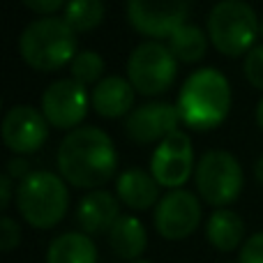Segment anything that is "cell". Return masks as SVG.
<instances>
[{"mask_svg": "<svg viewBox=\"0 0 263 263\" xmlns=\"http://www.w3.org/2000/svg\"><path fill=\"white\" fill-rule=\"evenodd\" d=\"M58 173L77 190H102L118 171V150L104 129L83 125L65 134L55 153Z\"/></svg>", "mask_w": 263, "mask_h": 263, "instance_id": "obj_1", "label": "cell"}, {"mask_svg": "<svg viewBox=\"0 0 263 263\" xmlns=\"http://www.w3.org/2000/svg\"><path fill=\"white\" fill-rule=\"evenodd\" d=\"M233 104L231 83L219 69H194L178 92V114L185 127L194 132H210L229 118Z\"/></svg>", "mask_w": 263, "mask_h": 263, "instance_id": "obj_2", "label": "cell"}, {"mask_svg": "<svg viewBox=\"0 0 263 263\" xmlns=\"http://www.w3.org/2000/svg\"><path fill=\"white\" fill-rule=\"evenodd\" d=\"M16 210L30 229L49 231L55 229L69 210V185L60 173L32 171L21 182H16Z\"/></svg>", "mask_w": 263, "mask_h": 263, "instance_id": "obj_3", "label": "cell"}, {"mask_svg": "<svg viewBox=\"0 0 263 263\" xmlns=\"http://www.w3.org/2000/svg\"><path fill=\"white\" fill-rule=\"evenodd\" d=\"M18 53L28 67L37 72H55L69 65L79 53L77 32L63 16H40L23 28Z\"/></svg>", "mask_w": 263, "mask_h": 263, "instance_id": "obj_4", "label": "cell"}, {"mask_svg": "<svg viewBox=\"0 0 263 263\" xmlns=\"http://www.w3.org/2000/svg\"><path fill=\"white\" fill-rule=\"evenodd\" d=\"M259 16L242 0H219L208 14L205 32L210 44L227 58L247 55L256 46Z\"/></svg>", "mask_w": 263, "mask_h": 263, "instance_id": "obj_5", "label": "cell"}, {"mask_svg": "<svg viewBox=\"0 0 263 263\" xmlns=\"http://www.w3.org/2000/svg\"><path fill=\"white\" fill-rule=\"evenodd\" d=\"M194 187L205 205L210 208H229L236 203L245 187V171L238 157L229 150L213 148L205 150L196 159Z\"/></svg>", "mask_w": 263, "mask_h": 263, "instance_id": "obj_6", "label": "cell"}, {"mask_svg": "<svg viewBox=\"0 0 263 263\" xmlns=\"http://www.w3.org/2000/svg\"><path fill=\"white\" fill-rule=\"evenodd\" d=\"M178 60L159 40H145L127 58V79L139 95L159 97L173 86Z\"/></svg>", "mask_w": 263, "mask_h": 263, "instance_id": "obj_7", "label": "cell"}, {"mask_svg": "<svg viewBox=\"0 0 263 263\" xmlns=\"http://www.w3.org/2000/svg\"><path fill=\"white\" fill-rule=\"evenodd\" d=\"M203 222V201L187 187L166 190L159 203L153 208V227L159 238L168 242H180L192 238Z\"/></svg>", "mask_w": 263, "mask_h": 263, "instance_id": "obj_8", "label": "cell"}, {"mask_svg": "<svg viewBox=\"0 0 263 263\" xmlns=\"http://www.w3.org/2000/svg\"><path fill=\"white\" fill-rule=\"evenodd\" d=\"M150 173L164 190H180L187 185L190 178H194L196 157L194 145L187 132L178 129L159 141L150 157Z\"/></svg>", "mask_w": 263, "mask_h": 263, "instance_id": "obj_9", "label": "cell"}, {"mask_svg": "<svg viewBox=\"0 0 263 263\" xmlns=\"http://www.w3.org/2000/svg\"><path fill=\"white\" fill-rule=\"evenodd\" d=\"M90 92L86 86L69 79H58L49 83V88L42 95V114L49 120L51 127L72 132L81 127L90 109Z\"/></svg>", "mask_w": 263, "mask_h": 263, "instance_id": "obj_10", "label": "cell"}, {"mask_svg": "<svg viewBox=\"0 0 263 263\" xmlns=\"http://www.w3.org/2000/svg\"><path fill=\"white\" fill-rule=\"evenodd\" d=\"M192 0H127V21L148 40H166L187 23Z\"/></svg>", "mask_w": 263, "mask_h": 263, "instance_id": "obj_11", "label": "cell"}, {"mask_svg": "<svg viewBox=\"0 0 263 263\" xmlns=\"http://www.w3.org/2000/svg\"><path fill=\"white\" fill-rule=\"evenodd\" d=\"M49 120L30 104H16L3 118V143L14 155H32L49 141Z\"/></svg>", "mask_w": 263, "mask_h": 263, "instance_id": "obj_12", "label": "cell"}, {"mask_svg": "<svg viewBox=\"0 0 263 263\" xmlns=\"http://www.w3.org/2000/svg\"><path fill=\"white\" fill-rule=\"evenodd\" d=\"M182 125L180 114L176 104L168 102H148L136 109L125 118V134L136 145H150L164 141L168 134L178 132Z\"/></svg>", "mask_w": 263, "mask_h": 263, "instance_id": "obj_13", "label": "cell"}, {"mask_svg": "<svg viewBox=\"0 0 263 263\" xmlns=\"http://www.w3.org/2000/svg\"><path fill=\"white\" fill-rule=\"evenodd\" d=\"M120 199L116 192L109 190H90L79 199L77 203V227L79 231L88 236H102L109 233L111 227L118 222L120 213Z\"/></svg>", "mask_w": 263, "mask_h": 263, "instance_id": "obj_14", "label": "cell"}, {"mask_svg": "<svg viewBox=\"0 0 263 263\" xmlns=\"http://www.w3.org/2000/svg\"><path fill=\"white\" fill-rule=\"evenodd\" d=\"M116 196L125 208L134 213H143L159 203L162 199V185L155 180L150 168L132 166L116 176Z\"/></svg>", "mask_w": 263, "mask_h": 263, "instance_id": "obj_15", "label": "cell"}, {"mask_svg": "<svg viewBox=\"0 0 263 263\" xmlns=\"http://www.w3.org/2000/svg\"><path fill=\"white\" fill-rule=\"evenodd\" d=\"M134 95L136 90L129 83V79L111 74V77L102 79L97 86H92L90 102L95 114L102 118H127L134 109Z\"/></svg>", "mask_w": 263, "mask_h": 263, "instance_id": "obj_16", "label": "cell"}, {"mask_svg": "<svg viewBox=\"0 0 263 263\" xmlns=\"http://www.w3.org/2000/svg\"><path fill=\"white\" fill-rule=\"evenodd\" d=\"M205 240L217 252H236L247 240L245 219L231 208H215L205 219Z\"/></svg>", "mask_w": 263, "mask_h": 263, "instance_id": "obj_17", "label": "cell"}, {"mask_svg": "<svg viewBox=\"0 0 263 263\" xmlns=\"http://www.w3.org/2000/svg\"><path fill=\"white\" fill-rule=\"evenodd\" d=\"M106 242L111 252L125 263L143 259L148 250V229L136 215H120L118 222L106 233Z\"/></svg>", "mask_w": 263, "mask_h": 263, "instance_id": "obj_18", "label": "cell"}, {"mask_svg": "<svg viewBox=\"0 0 263 263\" xmlns=\"http://www.w3.org/2000/svg\"><path fill=\"white\" fill-rule=\"evenodd\" d=\"M97 259L100 252L92 236L83 231H65L49 242L44 263H97Z\"/></svg>", "mask_w": 263, "mask_h": 263, "instance_id": "obj_19", "label": "cell"}, {"mask_svg": "<svg viewBox=\"0 0 263 263\" xmlns=\"http://www.w3.org/2000/svg\"><path fill=\"white\" fill-rule=\"evenodd\" d=\"M208 32H203L194 23H182L180 28L171 32L166 37V46L171 49V53L176 55L178 63L194 65L199 60H203L205 51H208Z\"/></svg>", "mask_w": 263, "mask_h": 263, "instance_id": "obj_20", "label": "cell"}, {"mask_svg": "<svg viewBox=\"0 0 263 263\" xmlns=\"http://www.w3.org/2000/svg\"><path fill=\"white\" fill-rule=\"evenodd\" d=\"M104 0H67L63 18L74 32H90L104 21Z\"/></svg>", "mask_w": 263, "mask_h": 263, "instance_id": "obj_21", "label": "cell"}, {"mask_svg": "<svg viewBox=\"0 0 263 263\" xmlns=\"http://www.w3.org/2000/svg\"><path fill=\"white\" fill-rule=\"evenodd\" d=\"M104 69H106V63L97 51H79L74 55V60L69 63V77L74 81H79L81 86H97V83L104 79Z\"/></svg>", "mask_w": 263, "mask_h": 263, "instance_id": "obj_22", "label": "cell"}, {"mask_svg": "<svg viewBox=\"0 0 263 263\" xmlns=\"http://www.w3.org/2000/svg\"><path fill=\"white\" fill-rule=\"evenodd\" d=\"M242 72H245V79L250 81V86H254L256 90H263V44H256L245 55Z\"/></svg>", "mask_w": 263, "mask_h": 263, "instance_id": "obj_23", "label": "cell"}, {"mask_svg": "<svg viewBox=\"0 0 263 263\" xmlns=\"http://www.w3.org/2000/svg\"><path fill=\"white\" fill-rule=\"evenodd\" d=\"M18 245H21V227L14 217L3 215V219H0V252L9 254Z\"/></svg>", "mask_w": 263, "mask_h": 263, "instance_id": "obj_24", "label": "cell"}, {"mask_svg": "<svg viewBox=\"0 0 263 263\" xmlns=\"http://www.w3.org/2000/svg\"><path fill=\"white\" fill-rule=\"evenodd\" d=\"M238 263H263V231L247 236L238 250Z\"/></svg>", "mask_w": 263, "mask_h": 263, "instance_id": "obj_25", "label": "cell"}, {"mask_svg": "<svg viewBox=\"0 0 263 263\" xmlns=\"http://www.w3.org/2000/svg\"><path fill=\"white\" fill-rule=\"evenodd\" d=\"M23 5H26L30 12L40 14V16H51V14H55L63 5H67V0H21Z\"/></svg>", "mask_w": 263, "mask_h": 263, "instance_id": "obj_26", "label": "cell"}, {"mask_svg": "<svg viewBox=\"0 0 263 263\" xmlns=\"http://www.w3.org/2000/svg\"><path fill=\"white\" fill-rule=\"evenodd\" d=\"M14 199H16V180L9 173H3L0 176V208L7 210Z\"/></svg>", "mask_w": 263, "mask_h": 263, "instance_id": "obj_27", "label": "cell"}, {"mask_svg": "<svg viewBox=\"0 0 263 263\" xmlns=\"http://www.w3.org/2000/svg\"><path fill=\"white\" fill-rule=\"evenodd\" d=\"M5 173H9V176H12L16 182H21L23 178L32 173V166H30V162H28L23 155H14V157L7 162V171H5Z\"/></svg>", "mask_w": 263, "mask_h": 263, "instance_id": "obj_28", "label": "cell"}, {"mask_svg": "<svg viewBox=\"0 0 263 263\" xmlns=\"http://www.w3.org/2000/svg\"><path fill=\"white\" fill-rule=\"evenodd\" d=\"M254 178L259 180V185L263 187V153L259 155V159L254 162Z\"/></svg>", "mask_w": 263, "mask_h": 263, "instance_id": "obj_29", "label": "cell"}, {"mask_svg": "<svg viewBox=\"0 0 263 263\" xmlns=\"http://www.w3.org/2000/svg\"><path fill=\"white\" fill-rule=\"evenodd\" d=\"M256 123H259V127L263 132V97L259 100V104H256Z\"/></svg>", "mask_w": 263, "mask_h": 263, "instance_id": "obj_30", "label": "cell"}, {"mask_svg": "<svg viewBox=\"0 0 263 263\" xmlns=\"http://www.w3.org/2000/svg\"><path fill=\"white\" fill-rule=\"evenodd\" d=\"M127 263H155V261H150V259H136V261H127Z\"/></svg>", "mask_w": 263, "mask_h": 263, "instance_id": "obj_31", "label": "cell"}, {"mask_svg": "<svg viewBox=\"0 0 263 263\" xmlns=\"http://www.w3.org/2000/svg\"><path fill=\"white\" fill-rule=\"evenodd\" d=\"M259 37L263 40V18H261V26H259Z\"/></svg>", "mask_w": 263, "mask_h": 263, "instance_id": "obj_32", "label": "cell"}, {"mask_svg": "<svg viewBox=\"0 0 263 263\" xmlns=\"http://www.w3.org/2000/svg\"><path fill=\"white\" fill-rule=\"evenodd\" d=\"M227 263H238V261H227Z\"/></svg>", "mask_w": 263, "mask_h": 263, "instance_id": "obj_33", "label": "cell"}]
</instances>
